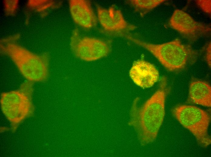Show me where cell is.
<instances>
[{
    "label": "cell",
    "mask_w": 211,
    "mask_h": 157,
    "mask_svg": "<svg viewBox=\"0 0 211 157\" xmlns=\"http://www.w3.org/2000/svg\"><path fill=\"white\" fill-rule=\"evenodd\" d=\"M129 75L135 84L143 88L152 86L159 78V71L155 66L142 59L134 62Z\"/></svg>",
    "instance_id": "9"
},
{
    "label": "cell",
    "mask_w": 211,
    "mask_h": 157,
    "mask_svg": "<svg viewBox=\"0 0 211 157\" xmlns=\"http://www.w3.org/2000/svg\"><path fill=\"white\" fill-rule=\"evenodd\" d=\"M62 2L52 0H30L27 3V7L30 10L41 13L47 11L49 9L59 7Z\"/></svg>",
    "instance_id": "13"
},
{
    "label": "cell",
    "mask_w": 211,
    "mask_h": 157,
    "mask_svg": "<svg viewBox=\"0 0 211 157\" xmlns=\"http://www.w3.org/2000/svg\"><path fill=\"white\" fill-rule=\"evenodd\" d=\"M69 6L72 18L78 25L86 29L97 25V17L89 1L71 0L69 1Z\"/></svg>",
    "instance_id": "10"
},
{
    "label": "cell",
    "mask_w": 211,
    "mask_h": 157,
    "mask_svg": "<svg viewBox=\"0 0 211 157\" xmlns=\"http://www.w3.org/2000/svg\"><path fill=\"white\" fill-rule=\"evenodd\" d=\"M97 18L100 24L109 34L119 32H127L136 28L135 25L128 22L121 11L114 6L106 9L96 5Z\"/></svg>",
    "instance_id": "8"
},
{
    "label": "cell",
    "mask_w": 211,
    "mask_h": 157,
    "mask_svg": "<svg viewBox=\"0 0 211 157\" xmlns=\"http://www.w3.org/2000/svg\"><path fill=\"white\" fill-rule=\"evenodd\" d=\"M211 43L210 42L208 44L206 49V59L209 66L211 67Z\"/></svg>",
    "instance_id": "17"
},
{
    "label": "cell",
    "mask_w": 211,
    "mask_h": 157,
    "mask_svg": "<svg viewBox=\"0 0 211 157\" xmlns=\"http://www.w3.org/2000/svg\"><path fill=\"white\" fill-rule=\"evenodd\" d=\"M0 49L28 81L42 82L48 78L49 58L48 54H36L14 43H1Z\"/></svg>",
    "instance_id": "3"
},
{
    "label": "cell",
    "mask_w": 211,
    "mask_h": 157,
    "mask_svg": "<svg viewBox=\"0 0 211 157\" xmlns=\"http://www.w3.org/2000/svg\"><path fill=\"white\" fill-rule=\"evenodd\" d=\"M172 113L179 122L192 133L200 146L206 147L211 144L208 133L210 117L207 112L196 106L183 105L175 107Z\"/></svg>",
    "instance_id": "4"
},
{
    "label": "cell",
    "mask_w": 211,
    "mask_h": 157,
    "mask_svg": "<svg viewBox=\"0 0 211 157\" xmlns=\"http://www.w3.org/2000/svg\"><path fill=\"white\" fill-rule=\"evenodd\" d=\"M164 0H130L127 1L134 11L143 16L165 2Z\"/></svg>",
    "instance_id": "12"
},
{
    "label": "cell",
    "mask_w": 211,
    "mask_h": 157,
    "mask_svg": "<svg viewBox=\"0 0 211 157\" xmlns=\"http://www.w3.org/2000/svg\"><path fill=\"white\" fill-rule=\"evenodd\" d=\"M19 38V35L18 34H15L3 39L1 40V43H13L17 40Z\"/></svg>",
    "instance_id": "16"
},
{
    "label": "cell",
    "mask_w": 211,
    "mask_h": 157,
    "mask_svg": "<svg viewBox=\"0 0 211 157\" xmlns=\"http://www.w3.org/2000/svg\"><path fill=\"white\" fill-rule=\"evenodd\" d=\"M188 103L210 107L211 87L207 83L200 80L192 81L189 85Z\"/></svg>",
    "instance_id": "11"
},
{
    "label": "cell",
    "mask_w": 211,
    "mask_h": 157,
    "mask_svg": "<svg viewBox=\"0 0 211 157\" xmlns=\"http://www.w3.org/2000/svg\"><path fill=\"white\" fill-rule=\"evenodd\" d=\"M169 91L166 77L161 78L159 88L142 105L138 107L134 100L130 112L129 125L134 127L142 145L156 139L165 114V103Z\"/></svg>",
    "instance_id": "1"
},
{
    "label": "cell",
    "mask_w": 211,
    "mask_h": 157,
    "mask_svg": "<svg viewBox=\"0 0 211 157\" xmlns=\"http://www.w3.org/2000/svg\"><path fill=\"white\" fill-rule=\"evenodd\" d=\"M119 37L124 38L150 52L167 69L170 71L182 70L194 63L198 53L190 45L183 43L176 39L160 44L147 43L125 32H120Z\"/></svg>",
    "instance_id": "2"
},
{
    "label": "cell",
    "mask_w": 211,
    "mask_h": 157,
    "mask_svg": "<svg viewBox=\"0 0 211 157\" xmlns=\"http://www.w3.org/2000/svg\"><path fill=\"white\" fill-rule=\"evenodd\" d=\"M196 4L205 12L211 14V0H199L196 1Z\"/></svg>",
    "instance_id": "15"
},
{
    "label": "cell",
    "mask_w": 211,
    "mask_h": 157,
    "mask_svg": "<svg viewBox=\"0 0 211 157\" xmlns=\"http://www.w3.org/2000/svg\"><path fill=\"white\" fill-rule=\"evenodd\" d=\"M18 2L17 0H5L4 1V11L8 16L14 15L18 8Z\"/></svg>",
    "instance_id": "14"
},
{
    "label": "cell",
    "mask_w": 211,
    "mask_h": 157,
    "mask_svg": "<svg viewBox=\"0 0 211 157\" xmlns=\"http://www.w3.org/2000/svg\"><path fill=\"white\" fill-rule=\"evenodd\" d=\"M70 46L76 57L86 61H94L105 57L111 50L109 42L96 38L82 37L77 29L72 33Z\"/></svg>",
    "instance_id": "5"
},
{
    "label": "cell",
    "mask_w": 211,
    "mask_h": 157,
    "mask_svg": "<svg viewBox=\"0 0 211 157\" xmlns=\"http://www.w3.org/2000/svg\"><path fill=\"white\" fill-rule=\"evenodd\" d=\"M32 83L27 81L21 85L19 90L2 94L1 108L6 115L12 117H21L31 113L33 110L31 99Z\"/></svg>",
    "instance_id": "6"
},
{
    "label": "cell",
    "mask_w": 211,
    "mask_h": 157,
    "mask_svg": "<svg viewBox=\"0 0 211 157\" xmlns=\"http://www.w3.org/2000/svg\"><path fill=\"white\" fill-rule=\"evenodd\" d=\"M170 26L190 42L200 37L208 36L211 33L209 25L195 21L184 11H174L169 21Z\"/></svg>",
    "instance_id": "7"
}]
</instances>
